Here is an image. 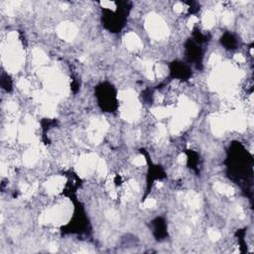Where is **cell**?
Instances as JSON below:
<instances>
[{
  "instance_id": "obj_17",
  "label": "cell",
  "mask_w": 254,
  "mask_h": 254,
  "mask_svg": "<svg viewBox=\"0 0 254 254\" xmlns=\"http://www.w3.org/2000/svg\"><path fill=\"white\" fill-rule=\"evenodd\" d=\"M179 163L180 164H185V162H186V156H185V154H181V155L179 156Z\"/></svg>"
},
{
  "instance_id": "obj_3",
  "label": "cell",
  "mask_w": 254,
  "mask_h": 254,
  "mask_svg": "<svg viewBox=\"0 0 254 254\" xmlns=\"http://www.w3.org/2000/svg\"><path fill=\"white\" fill-rule=\"evenodd\" d=\"M63 185H64V179L62 177H55L48 182L47 188L50 193L56 194L57 192H59V190H61Z\"/></svg>"
},
{
  "instance_id": "obj_13",
  "label": "cell",
  "mask_w": 254,
  "mask_h": 254,
  "mask_svg": "<svg viewBox=\"0 0 254 254\" xmlns=\"http://www.w3.org/2000/svg\"><path fill=\"white\" fill-rule=\"evenodd\" d=\"M174 10L176 11L177 13H181L184 11V4L181 3V2H178V3L175 4L174 6Z\"/></svg>"
},
{
  "instance_id": "obj_12",
  "label": "cell",
  "mask_w": 254,
  "mask_h": 254,
  "mask_svg": "<svg viewBox=\"0 0 254 254\" xmlns=\"http://www.w3.org/2000/svg\"><path fill=\"white\" fill-rule=\"evenodd\" d=\"M106 216H107V217H108V218L110 219V221H115L117 218H118V216H117L116 213H114L113 211H107V213H106Z\"/></svg>"
},
{
  "instance_id": "obj_11",
  "label": "cell",
  "mask_w": 254,
  "mask_h": 254,
  "mask_svg": "<svg viewBox=\"0 0 254 254\" xmlns=\"http://www.w3.org/2000/svg\"><path fill=\"white\" fill-rule=\"evenodd\" d=\"M134 165H136V166H143L144 164H145V158H144L143 156H137L136 158L134 159Z\"/></svg>"
},
{
  "instance_id": "obj_9",
  "label": "cell",
  "mask_w": 254,
  "mask_h": 254,
  "mask_svg": "<svg viewBox=\"0 0 254 254\" xmlns=\"http://www.w3.org/2000/svg\"><path fill=\"white\" fill-rule=\"evenodd\" d=\"M208 236L211 240H218L221 238V233L216 229H209L208 230Z\"/></svg>"
},
{
  "instance_id": "obj_14",
  "label": "cell",
  "mask_w": 254,
  "mask_h": 254,
  "mask_svg": "<svg viewBox=\"0 0 254 254\" xmlns=\"http://www.w3.org/2000/svg\"><path fill=\"white\" fill-rule=\"evenodd\" d=\"M101 5H102L103 7H105V8H115V4L114 2H110V1H102L101 2Z\"/></svg>"
},
{
  "instance_id": "obj_7",
  "label": "cell",
  "mask_w": 254,
  "mask_h": 254,
  "mask_svg": "<svg viewBox=\"0 0 254 254\" xmlns=\"http://www.w3.org/2000/svg\"><path fill=\"white\" fill-rule=\"evenodd\" d=\"M222 21H223L224 24L229 25L233 22V14L230 12H226L223 14V17H222Z\"/></svg>"
},
{
  "instance_id": "obj_8",
  "label": "cell",
  "mask_w": 254,
  "mask_h": 254,
  "mask_svg": "<svg viewBox=\"0 0 254 254\" xmlns=\"http://www.w3.org/2000/svg\"><path fill=\"white\" fill-rule=\"evenodd\" d=\"M97 171L98 174L100 176H104L106 173V167H105V163H104L103 160H100L97 164Z\"/></svg>"
},
{
  "instance_id": "obj_1",
  "label": "cell",
  "mask_w": 254,
  "mask_h": 254,
  "mask_svg": "<svg viewBox=\"0 0 254 254\" xmlns=\"http://www.w3.org/2000/svg\"><path fill=\"white\" fill-rule=\"evenodd\" d=\"M146 27L154 38H163L168 34V27L157 15H150L146 21Z\"/></svg>"
},
{
  "instance_id": "obj_5",
  "label": "cell",
  "mask_w": 254,
  "mask_h": 254,
  "mask_svg": "<svg viewBox=\"0 0 254 254\" xmlns=\"http://www.w3.org/2000/svg\"><path fill=\"white\" fill-rule=\"evenodd\" d=\"M214 189H216L218 193L222 194V195H226V196H232L234 194L233 188L226 184H222V183H216V184L214 185Z\"/></svg>"
},
{
  "instance_id": "obj_10",
  "label": "cell",
  "mask_w": 254,
  "mask_h": 254,
  "mask_svg": "<svg viewBox=\"0 0 254 254\" xmlns=\"http://www.w3.org/2000/svg\"><path fill=\"white\" fill-rule=\"evenodd\" d=\"M156 206V201L154 199H147L143 203V206L146 208H153V206Z\"/></svg>"
},
{
  "instance_id": "obj_16",
  "label": "cell",
  "mask_w": 254,
  "mask_h": 254,
  "mask_svg": "<svg viewBox=\"0 0 254 254\" xmlns=\"http://www.w3.org/2000/svg\"><path fill=\"white\" fill-rule=\"evenodd\" d=\"M234 59H235V61L238 62V63H244V61H245L244 57H243L242 55H240V54L235 55V56H234Z\"/></svg>"
},
{
  "instance_id": "obj_6",
  "label": "cell",
  "mask_w": 254,
  "mask_h": 254,
  "mask_svg": "<svg viewBox=\"0 0 254 254\" xmlns=\"http://www.w3.org/2000/svg\"><path fill=\"white\" fill-rule=\"evenodd\" d=\"M216 22V17L213 12H208L203 16V24L206 28H211Z\"/></svg>"
},
{
  "instance_id": "obj_15",
  "label": "cell",
  "mask_w": 254,
  "mask_h": 254,
  "mask_svg": "<svg viewBox=\"0 0 254 254\" xmlns=\"http://www.w3.org/2000/svg\"><path fill=\"white\" fill-rule=\"evenodd\" d=\"M199 21V19L196 16H191V18H190V20H189V22H188V24H189V27L190 28H192L194 25L196 24V23H197Z\"/></svg>"
},
{
  "instance_id": "obj_2",
  "label": "cell",
  "mask_w": 254,
  "mask_h": 254,
  "mask_svg": "<svg viewBox=\"0 0 254 254\" xmlns=\"http://www.w3.org/2000/svg\"><path fill=\"white\" fill-rule=\"evenodd\" d=\"M58 33H59V35L63 39H66V40L70 41L75 37V35H77V29H75V27L72 23H63L58 28Z\"/></svg>"
},
{
  "instance_id": "obj_4",
  "label": "cell",
  "mask_w": 254,
  "mask_h": 254,
  "mask_svg": "<svg viewBox=\"0 0 254 254\" xmlns=\"http://www.w3.org/2000/svg\"><path fill=\"white\" fill-rule=\"evenodd\" d=\"M126 46L130 50L140 49L142 47L140 39L137 37V35L134 33H129L126 36Z\"/></svg>"
}]
</instances>
